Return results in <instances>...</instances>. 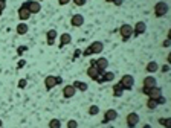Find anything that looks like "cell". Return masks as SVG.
Listing matches in <instances>:
<instances>
[{
	"mask_svg": "<svg viewBox=\"0 0 171 128\" xmlns=\"http://www.w3.org/2000/svg\"><path fill=\"white\" fill-rule=\"evenodd\" d=\"M119 84L122 85L124 90H131L135 85V78L131 75H122V78L119 79Z\"/></svg>",
	"mask_w": 171,
	"mask_h": 128,
	"instance_id": "1",
	"label": "cell"
},
{
	"mask_svg": "<svg viewBox=\"0 0 171 128\" xmlns=\"http://www.w3.org/2000/svg\"><path fill=\"white\" fill-rule=\"evenodd\" d=\"M23 6L28 8L31 14H38V12L41 11V5H40V2H37V0H28V2L23 3Z\"/></svg>",
	"mask_w": 171,
	"mask_h": 128,
	"instance_id": "2",
	"label": "cell"
},
{
	"mask_svg": "<svg viewBox=\"0 0 171 128\" xmlns=\"http://www.w3.org/2000/svg\"><path fill=\"white\" fill-rule=\"evenodd\" d=\"M133 32H135V31H133V26H131V24L126 23V24H122V26L119 28V34H121V37H122L124 41H127L130 37H133Z\"/></svg>",
	"mask_w": 171,
	"mask_h": 128,
	"instance_id": "3",
	"label": "cell"
},
{
	"mask_svg": "<svg viewBox=\"0 0 171 128\" xmlns=\"http://www.w3.org/2000/svg\"><path fill=\"white\" fill-rule=\"evenodd\" d=\"M168 5L165 3V2H158L156 5H154V15L156 17H163L167 12H168Z\"/></svg>",
	"mask_w": 171,
	"mask_h": 128,
	"instance_id": "4",
	"label": "cell"
},
{
	"mask_svg": "<svg viewBox=\"0 0 171 128\" xmlns=\"http://www.w3.org/2000/svg\"><path fill=\"white\" fill-rule=\"evenodd\" d=\"M118 117V111L115 108H109L105 113H104V119H103V124H107V122H112Z\"/></svg>",
	"mask_w": 171,
	"mask_h": 128,
	"instance_id": "5",
	"label": "cell"
},
{
	"mask_svg": "<svg viewBox=\"0 0 171 128\" xmlns=\"http://www.w3.org/2000/svg\"><path fill=\"white\" fill-rule=\"evenodd\" d=\"M139 124V115L137 113H128L127 115V125L128 128H135Z\"/></svg>",
	"mask_w": 171,
	"mask_h": 128,
	"instance_id": "6",
	"label": "cell"
},
{
	"mask_svg": "<svg viewBox=\"0 0 171 128\" xmlns=\"http://www.w3.org/2000/svg\"><path fill=\"white\" fill-rule=\"evenodd\" d=\"M95 66L98 67V70L103 73V72H105L107 70V67H109V59L104 58V57H101V58L95 59Z\"/></svg>",
	"mask_w": 171,
	"mask_h": 128,
	"instance_id": "7",
	"label": "cell"
},
{
	"mask_svg": "<svg viewBox=\"0 0 171 128\" xmlns=\"http://www.w3.org/2000/svg\"><path fill=\"white\" fill-rule=\"evenodd\" d=\"M77 93V89L72 85V84H69V85H64L63 87V96L66 98V99H70V98H73Z\"/></svg>",
	"mask_w": 171,
	"mask_h": 128,
	"instance_id": "8",
	"label": "cell"
},
{
	"mask_svg": "<svg viewBox=\"0 0 171 128\" xmlns=\"http://www.w3.org/2000/svg\"><path fill=\"white\" fill-rule=\"evenodd\" d=\"M89 49H90L92 55H98V54H101L104 50V44L101 41H93L90 46H89Z\"/></svg>",
	"mask_w": 171,
	"mask_h": 128,
	"instance_id": "9",
	"label": "cell"
},
{
	"mask_svg": "<svg viewBox=\"0 0 171 128\" xmlns=\"http://www.w3.org/2000/svg\"><path fill=\"white\" fill-rule=\"evenodd\" d=\"M70 24H72L73 28H80V26L84 24V17H83L81 14H73L72 18H70Z\"/></svg>",
	"mask_w": 171,
	"mask_h": 128,
	"instance_id": "10",
	"label": "cell"
},
{
	"mask_svg": "<svg viewBox=\"0 0 171 128\" xmlns=\"http://www.w3.org/2000/svg\"><path fill=\"white\" fill-rule=\"evenodd\" d=\"M133 35L135 37H137V35H142L145 31H147V24H145V22H137L136 24H135V28H133Z\"/></svg>",
	"mask_w": 171,
	"mask_h": 128,
	"instance_id": "11",
	"label": "cell"
},
{
	"mask_svg": "<svg viewBox=\"0 0 171 128\" xmlns=\"http://www.w3.org/2000/svg\"><path fill=\"white\" fill-rule=\"evenodd\" d=\"M32 14L29 12L28 8H24V6H20V9H19V18H20V22H26V20H29V17H31Z\"/></svg>",
	"mask_w": 171,
	"mask_h": 128,
	"instance_id": "12",
	"label": "cell"
},
{
	"mask_svg": "<svg viewBox=\"0 0 171 128\" xmlns=\"http://www.w3.org/2000/svg\"><path fill=\"white\" fill-rule=\"evenodd\" d=\"M55 85H57V79H55V76H54V75L46 76V78H45V87L47 89V90H52Z\"/></svg>",
	"mask_w": 171,
	"mask_h": 128,
	"instance_id": "13",
	"label": "cell"
},
{
	"mask_svg": "<svg viewBox=\"0 0 171 128\" xmlns=\"http://www.w3.org/2000/svg\"><path fill=\"white\" fill-rule=\"evenodd\" d=\"M58 37V32L55 29H51V31H47V34H46V38H47V44L49 46H54L55 44V38Z\"/></svg>",
	"mask_w": 171,
	"mask_h": 128,
	"instance_id": "14",
	"label": "cell"
},
{
	"mask_svg": "<svg viewBox=\"0 0 171 128\" xmlns=\"http://www.w3.org/2000/svg\"><path fill=\"white\" fill-rule=\"evenodd\" d=\"M72 43V35L70 34H61L60 35V44L58 46L60 47H63V46H67V44H70Z\"/></svg>",
	"mask_w": 171,
	"mask_h": 128,
	"instance_id": "15",
	"label": "cell"
},
{
	"mask_svg": "<svg viewBox=\"0 0 171 128\" xmlns=\"http://www.w3.org/2000/svg\"><path fill=\"white\" fill-rule=\"evenodd\" d=\"M87 75H89V78H90V79H93V81H95V79H96V78L101 75V72L98 70V67H96V66H90V67L87 69Z\"/></svg>",
	"mask_w": 171,
	"mask_h": 128,
	"instance_id": "16",
	"label": "cell"
},
{
	"mask_svg": "<svg viewBox=\"0 0 171 128\" xmlns=\"http://www.w3.org/2000/svg\"><path fill=\"white\" fill-rule=\"evenodd\" d=\"M160 95H162V90H160V87L156 85V87H151V89H150L147 96H148V98H153V99H158Z\"/></svg>",
	"mask_w": 171,
	"mask_h": 128,
	"instance_id": "17",
	"label": "cell"
},
{
	"mask_svg": "<svg viewBox=\"0 0 171 128\" xmlns=\"http://www.w3.org/2000/svg\"><path fill=\"white\" fill-rule=\"evenodd\" d=\"M15 31H17V34H19V35H24V34H28V31H29V26L26 24V22H20V23L17 24Z\"/></svg>",
	"mask_w": 171,
	"mask_h": 128,
	"instance_id": "18",
	"label": "cell"
},
{
	"mask_svg": "<svg viewBox=\"0 0 171 128\" xmlns=\"http://www.w3.org/2000/svg\"><path fill=\"white\" fill-rule=\"evenodd\" d=\"M142 84H144V87H150L151 89V87H156L158 85V81H156L154 76H145Z\"/></svg>",
	"mask_w": 171,
	"mask_h": 128,
	"instance_id": "19",
	"label": "cell"
},
{
	"mask_svg": "<svg viewBox=\"0 0 171 128\" xmlns=\"http://www.w3.org/2000/svg\"><path fill=\"white\" fill-rule=\"evenodd\" d=\"M124 92H126V90L122 89V85H121L119 82L113 85V96H115V98H121V96L124 95Z\"/></svg>",
	"mask_w": 171,
	"mask_h": 128,
	"instance_id": "20",
	"label": "cell"
},
{
	"mask_svg": "<svg viewBox=\"0 0 171 128\" xmlns=\"http://www.w3.org/2000/svg\"><path fill=\"white\" fill-rule=\"evenodd\" d=\"M77 90H80V92H87V89H89V85L86 84V82L83 81H73V84H72Z\"/></svg>",
	"mask_w": 171,
	"mask_h": 128,
	"instance_id": "21",
	"label": "cell"
},
{
	"mask_svg": "<svg viewBox=\"0 0 171 128\" xmlns=\"http://www.w3.org/2000/svg\"><path fill=\"white\" fill-rule=\"evenodd\" d=\"M145 69H147L148 73H154V72H158V70H159V64H158L156 61H150Z\"/></svg>",
	"mask_w": 171,
	"mask_h": 128,
	"instance_id": "22",
	"label": "cell"
},
{
	"mask_svg": "<svg viewBox=\"0 0 171 128\" xmlns=\"http://www.w3.org/2000/svg\"><path fill=\"white\" fill-rule=\"evenodd\" d=\"M103 78H104V81L105 82H112L115 79V73L113 72H103Z\"/></svg>",
	"mask_w": 171,
	"mask_h": 128,
	"instance_id": "23",
	"label": "cell"
},
{
	"mask_svg": "<svg viewBox=\"0 0 171 128\" xmlns=\"http://www.w3.org/2000/svg\"><path fill=\"white\" fill-rule=\"evenodd\" d=\"M159 105H158V101L156 99H153V98H148L147 99V108H150V110H154V108H158Z\"/></svg>",
	"mask_w": 171,
	"mask_h": 128,
	"instance_id": "24",
	"label": "cell"
},
{
	"mask_svg": "<svg viewBox=\"0 0 171 128\" xmlns=\"http://www.w3.org/2000/svg\"><path fill=\"white\" fill-rule=\"evenodd\" d=\"M49 128H61V120L57 119V117L51 119V120H49Z\"/></svg>",
	"mask_w": 171,
	"mask_h": 128,
	"instance_id": "25",
	"label": "cell"
},
{
	"mask_svg": "<svg viewBox=\"0 0 171 128\" xmlns=\"http://www.w3.org/2000/svg\"><path fill=\"white\" fill-rule=\"evenodd\" d=\"M159 124L165 128H171V117H160Z\"/></svg>",
	"mask_w": 171,
	"mask_h": 128,
	"instance_id": "26",
	"label": "cell"
},
{
	"mask_svg": "<svg viewBox=\"0 0 171 128\" xmlns=\"http://www.w3.org/2000/svg\"><path fill=\"white\" fill-rule=\"evenodd\" d=\"M98 113H99V107L98 105H90L89 107V115L90 116H96Z\"/></svg>",
	"mask_w": 171,
	"mask_h": 128,
	"instance_id": "27",
	"label": "cell"
},
{
	"mask_svg": "<svg viewBox=\"0 0 171 128\" xmlns=\"http://www.w3.org/2000/svg\"><path fill=\"white\" fill-rule=\"evenodd\" d=\"M67 128H78V122L75 119H70L67 120Z\"/></svg>",
	"mask_w": 171,
	"mask_h": 128,
	"instance_id": "28",
	"label": "cell"
},
{
	"mask_svg": "<svg viewBox=\"0 0 171 128\" xmlns=\"http://www.w3.org/2000/svg\"><path fill=\"white\" fill-rule=\"evenodd\" d=\"M26 50H28V47H26V46H20L19 49H17V54H19V55H23Z\"/></svg>",
	"mask_w": 171,
	"mask_h": 128,
	"instance_id": "29",
	"label": "cell"
},
{
	"mask_svg": "<svg viewBox=\"0 0 171 128\" xmlns=\"http://www.w3.org/2000/svg\"><path fill=\"white\" fill-rule=\"evenodd\" d=\"M156 101H158V105H163L165 102H167V99H165V98H163L162 95H160V96L158 98V99H156Z\"/></svg>",
	"mask_w": 171,
	"mask_h": 128,
	"instance_id": "30",
	"label": "cell"
},
{
	"mask_svg": "<svg viewBox=\"0 0 171 128\" xmlns=\"http://www.w3.org/2000/svg\"><path fill=\"white\" fill-rule=\"evenodd\" d=\"M26 85H28V81H26V79H20V81H19V89H24Z\"/></svg>",
	"mask_w": 171,
	"mask_h": 128,
	"instance_id": "31",
	"label": "cell"
},
{
	"mask_svg": "<svg viewBox=\"0 0 171 128\" xmlns=\"http://www.w3.org/2000/svg\"><path fill=\"white\" fill-rule=\"evenodd\" d=\"M86 2H87V0H73V3H75L77 6H84Z\"/></svg>",
	"mask_w": 171,
	"mask_h": 128,
	"instance_id": "32",
	"label": "cell"
},
{
	"mask_svg": "<svg viewBox=\"0 0 171 128\" xmlns=\"http://www.w3.org/2000/svg\"><path fill=\"white\" fill-rule=\"evenodd\" d=\"M5 8H6V0H0V12L5 11Z\"/></svg>",
	"mask_w": 171,
	"mask_h": 128,
	"instance_id": "33",
	"label": "cell"
},
{
	"mask_svg": "<svg viewBox=\"0 0 171 128\" xmlns=\"http://www.w3.org/2000/svg\"><path fill=\"white\" fill-rule=\"evenodd\" d=\"M24 64H26V61H24V59H20V61H19V64H17V69H23V66H24Z\"/></svg>",
	"mask_w": 171,
	"mask_h": 128,
	"instance_id": "34",
	"label": "cell"
},
{
	"mask_svg": "<svg viewBox=\"0 0 171 128\" xmlns=\"http://www.w3.org/2000/svg\"><path fill=\"white\" fill-rule=\"evenodd\" d=\"M162 46H163V47H170L171 46V40H168V38H167V40L162 43Z\"/></svg>",
	"mask_w": 171,
	"mask_h": 128,
	"instance_id": "35",
	"label": "cell"
},
{
	"mask_svg": "<svg viewBox=\"0 0 171 128\" xmlns=\"http://www.w3.org/2000/svg\"><path fill=\"white\" fill-rule=\"evenodd\" d=\"M58 3L64 6V5H67V3H70V0H58Z\"/></svg>",
	"mask_w": 171,
	"mask_h": 128,
	"instance_id": "36",
	"label": "cell"
},
{
	"mask_svg": "<svg viewBox=\"0 0 171 128\" xmlns=\"http://www.w3.org/2000/svg\"><path fill=\"white\" fill-rule=\"evenodd\" d=\"M113 5L115 6H121L122 5V0H113Z\"/></svg>",
	"mask_w": 171,
	"mask_h": 128,
	"instance_id": "37",
	"label": "cell"
},
{
	"mask_svg": "<svg viewBox=\"0 0 171 128\" xmlns=\"http://www.w3.org/2000/svg\"><path fill=\"white\" fill-rule=\"evenodd\" d=\"M55 79H57V85H60V84L63 82V78H61V76H55Z\"/></svg>",
	"mask_w": 171,
	"mask_h": 128,
	"instance_id": "38",
	"label": "cell"
},
{
	"mask_svg": "<svg viewBox=\"0 0 171 128\" xmlns=\"http://www.w3.org/2000/svg\"><path fill=\"white\" fill-rule=\"evenodd\" d=\"M167 61H168V64H171V52L168 54V57H167Z\"/></svg>",
	"mask_w": 171,
	"mask_h": 128,
	"instance_id": "39",
	"label": "cell"
},
{
	"mask_svg": "<svg viewBox=\"0 0 171 128\" xmlns=\"http://www.w3.org/2000/svg\"><path fill=\"white\" fill-rule=\"evenodd\" d=\"M168 69H170L168 66H163V67H162V70H163V72H168Z\"/></svg>",
	"mask_w": 171,
	"mask_h": 128,
	"instance_id": "40",
	"label": "cell"
},
{
	"mask_svg": "<svg viewBox=\"0 0 171 128\" xmlns=\"http://www.w3.org/2000/svg\"><path fill=\"white\" fill-rule=\"evenodd\" d=\"M167 38H168V40H171V29L168 31V37H167Z\"/></svg>",
	"mask_w": 171,
	"mask_h": 128,
	"instance_id": "41",
	"label": "cell"
},
{
	"mask_svg": "<svg viewBox=\"0 0 171 128\" xmlns=\"http://www.w3.org/2000/svg\"><path fill=\"white\" fill-rule=\"evenodd\" d=\"M144 128H151V125H148V124H147V125H144Z\"/></svg>",
	"mask_w": 171,
	"mask_h": 128,
	"instance_id": "42",
	"label": "cell"
},
{
	"mask_svg": "<svg viewBox=\"0 0 171 128\" xmlns=\"http://www.w3.org/2000/svg\"><path fill=\"white\" fill-rule=\"evenodd\" d=\"M105 2H109V3H113V0H105Z\"/></svg>",
	"mask_w": 171,
	"mask_h": 128,
	"instance_id": "43",
	"label": "cell"
},
{
	"mask_svg": "<svg viewBox=\"0 0 171 128\" xmlns=\"http://www.w3.org/2000/svg\"><path fill=\"white\" fill-rule=\"evenodd\" d=\"M2 125H3V122H2V119H0V128H2Z\"/></svg>",
	"mask_w": 171,
	"mask_h": 128,
	"instance_id": "44",
	"label": "cell"
},
{
	"mask_svg": "<svg viewBox=\"0 0 171 128\" xmlns=\"http://www.w3.org/2000/svg\"><path fill=\"white\" fill-rule=\"evenodd\" d=\"M37 2H41V0H37Z\"/></svg>",
	"mask_w": 171,
	"mask_h": 128,
	"instance_id": "45",
	"label": "cell"
},
{
	"mask_svg": "<svg viewBox=\"0 0 171 128\" xmlns=\"http://www.w3.org/2000/svg\"><path fill=\"white\" fill-rule=\"evenodd\" d=\"M0 15H2V12H0Z\"/></svg>",
	"mask_w": 171,
	"mask_h": 128,
	"instance_id": "46",
	"label": "cell"
}]
</instances>
